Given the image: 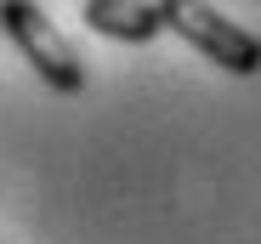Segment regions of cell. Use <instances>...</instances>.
<instances>
[{"label":"cell","mask_w":261,"mask_h":244,"mask_svg":"<svg viewBox=\"0 0 261 244\" xmlns=\"http://www.w3.org/2000/svg\"><path fill=\"white\" fill-rule=\"evenodd\" d=\"M0 29H6V40L23 51V63L46 79L51 91H63V97H80V91H85V63H80V51L68 46V34L46 17V6L0 0Z\"/></svg>","instance_id":"obj_1"},{"label":"cell","mask_w":261,"mask_h":244,"mask_svg":"<svg viewBox=\"0 0 261 244\" xmlns=\"http://www.w3.org/2000/svg\"><path fill=\"white\" fill-rule=\"evenodd\" d=\"M165 29H176L199 57H210L227 74H261V34L233 23L227 12L199 6V0H165Z\"/></svg>","instance_id":"obj_2"},{"label":"cell","mask_w":261,"mask_h":244,"mask_svg":"<svg viewBox=\"0 0 261 244\" xmlns=\"http://www.w3.org/2000/svg\"><path fill=\"white\" fill-rule=\"evenodd\" d=\"M80 17L108 40H130V46H148L165 29V0H85Z\"/></svg>","instance_id":"obj_3"}]
</instances>
